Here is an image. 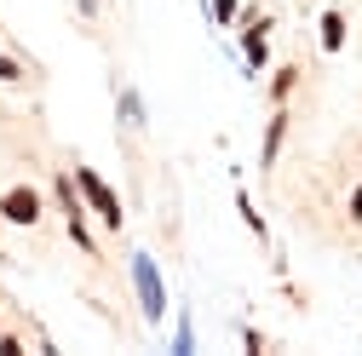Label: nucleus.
I'll list each match as a JSON object with an SVG mask.
<instances>
[{"label":"nucleus","instance_id":"6","mask_svg":"<svg viewBox=\"0 0 362 356\" xmlns=\"http://www.w3.org/2000/svg\"><path fill=\"white\" fill-rule=\"evenodd\" d=\"M345 35H351L345 12H322V52H345Z\"/></svg>","mask_w":362,"mask_h":356},{"label":"nucleus","instance_id":"4","mask_svg":"<svg viewBox=\"0 0 362 356\" xmlns=\"http://www.w3.org/2000/svg\"><path fill=\"white\" fill-rule=\"evenodd\" d=\"M282 138H288V104H276V115H270V126H264V167H276V155H282Z\"/></svg>","mask_w":362,"mask_h":356},{"label":"nucleus","instance_id":"7","mask_svg":"<svg viewBox=\"0 0 362 356\" xmlns=\"http://www.w3.org/2000/svg\"><path fill=\"white\" fill-rule=\"evenodd\" d=\"M293 86H299V69H293V64H282V69H276V81H270V98L288 104V98H293Z\"/></svg>","mask_w":362,"mask_h":356},{"label":"nucleus","instance_id":"1","mask_svg":"<svg viewBox=\"0 0 362 356\" xmlns=\"http://www.w3.org/2000/svg\"><path fill=\"white\" fill-rule=\"evenodd\" d=\"M75 190H81V201L98 213V225L104 230H121L127 225V213H121V196L110 190V178L104 172H93V167H75Z\"/></svg>","mask_w":362,"mask_h":356},{"label":"nucleus","instance_id":"3","mask_svg":"<svg viewBox=\"0 0 362 356\" xmlns=\"http://www.w3.org/2000/svg\"><path fill=\"white\" fill-rule=\"evenodd\" d=\"M40 190L35 184H12L6 196H0V218H6V225H18V230H29V225H40Z\"/></svg>","mask_w":362,"mask_h":356},{"label":"nucleus","instance_id":"12","mask_svg":"<svg viewBox=\"0 0 362 356\" xmlns=\"http://www.w3.org/2000/svg\"><path fill=\"white\" fill-rule=\"evenodd\" d=\"M0 356H23V339L18 333H0Z\"/></svg>","mask_w":362,"mask_h":356},{"label":"nucleus","instance_id":"9","mask_svg":"<svg viewBox=\"0 0 362 356\" xmlns=\"http://www.w3.org/2000/svg\"><path fill=\"white\" fill-rule=\"evenodd\" d=\"M64 225H69V236H75V247H81V253H98L93 230H86V218H64Z\"/></svg>","mask_w":362,"mask_h":356},{"label":"nucleus","instance_id":"13","mask_svg":"<svg viewBox=\"0 0 362 356\" xmlns=\"http://www.w3.org/2000/svg\"><path fill=\"white\" fill-rule=\"evenodd\" d=\"M351 218H356V225H362V184L351 190Z\"/></svg>","mask_w":362,"mask_h":356},{"label":"nucleus","instance_id":"8","mask_svg":"<svg viewBox=\"0 0 362 356\" xmlns=\"http://www.w3.org/2000/svg\"><path fill=\"white\" fill-rule=\"evenodd\" d=\"M236 207H242V225H247V230H253V236H259V242H264V218H259V207H253V201H247V190H242V196H236Z\"/></svg>","mask_w":362,"mask_h":356},{"label":"nucleus","instance_id":"11","mask_svg":"<svg viewBox=\"0 0 362 356\" xmlns=\"http://www.w3.org/2000/svg\"><path fill=\"white\" fill-rule=\"evenodd\" d=\"M0 81H6V86H12V81H23V64H18V58H6V52H0Z\"/></svg>","mask_w":362,"mask_h":356},{"label":"nucleus","instance_id":"10","mask_svg":"<svg viewBox=\"0 0 362 356\" xmlns=\"http://www.w3.org/2000/svg\"><path fill=\"white\" fill-rule=\"evenodd\" d=\"M242 18V0H213V23H236Z\"/></svg>","mask_w":362,"mask_h":356},{"label":"nucleus","instance_id":"5","mask_svg":"<svg viewBox=\"0 0 362 356\" xmlns=\"http://www.w3.org/2000/svg\"><path fill=\"white\" fill-rule=\"evenodd\" d=\"M58 207H64V218H86V201H81V190H75V172H58Z\"/></svg>","mask_w":362,"mask_h":356},{"label":"nucleus","instance_id":"14","mask_svg":"<svg viewBox=\"0 0 362 356\" xmlns=\"http://www.w3.org/2000/svg\"><path fill=\"white\" fill-rule=\"evenodd\" d=\"M98 6H104V0H81V12H86V18H93V12H98Z\"/></svg>","mask_w":362,"mask_h":356},{"label":"nucleus","instance_id":"2","mask_svg":"<svg viewBox=\"0 0 362 356\" xmlns=\"http://www.w3.org/2000/svg\"><path fill=\"white\" fill-rule=\"evenodd\" d=\"M132 287H139L144 322H167V282H161V271H156L150 253H132Z\"/></svg>","mask_w":362,"mask_h":356}]
</instances>
